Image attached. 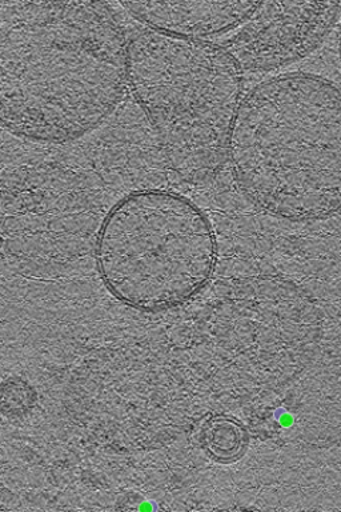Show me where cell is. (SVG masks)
<instances>
[{"mask_svg": "<svg viewBox=\"0 0 341 512\" xmlns=\"http://www.w3.org/2000/svg\"><path fill=\"white\" fill-rule=\"evenodd\" d=\"M126 32L106 2L0 0V118L35 143L90 134L127 90Z\"/></svg>", "mask_w": 341, "mask_h": 512, "instance_id": "1", "label": "cell"}, {"mask_svg": "<svg viewBox=\"0 0 341 512\" xmlns=\"http://www.w3.org/2000/svg\"><path fill=\"white\" fill-rule=\"evenodd\" d=\"M240 191L291 222L341 212V87L322 75L287 72L252 87L228 146Z\"/></svg>", "mask_w": 341, "mask_h": 512, "instance_id": "2", "label": "cell"}, {"mask_svg": "<svg viewBox=\"0 0 341 512\" xmlns=\"http://www.w3.org/2000/svg\"><path fill=\"white\" fill-rule=\"evenodd\" d=\"M243 75L226 48L210 40L148 28L128 42V90L182 182H208L226 163Z\"/></svg>", "mask_w": 341, "mask_h": 512, "instance_id": "3", "label": "cell"}, {"mask_svg": "<svg viewBox=\"0 0 341 512\" xmlns=\"http://www.w3.org/2000/svg\"><path fill=\"white\" fill-rule=\"evenodd\" d=\"M100 279L124 306L171 310L198 295L214 275L218 246L200 207L175 191L122 196L96 236Z\"/></svg>", "mask_w": 341, "mask_h": 512, "instance_id": "4", "label": "cell"}, {"mask_svg": "<svg viewBox=\"0 0 341 512\" xmlns=\"http://www.w3.org/2000/svg\"><path fill=\"white\" fill-rule=\"evenodd\" d=\"M339 2H259L224 42L243 72H271L318 50L340 18Z\"/></svg>", "mask_w": 341, "mask_h": 512, "instance_id": "5", "label": "cell"}, {"mask_svg": "<svg viewBox=\"0 0 341 512\" xmlns=\"http://www.w3.org/2000/svg\"><path fill=\"white\" fill-rule=\"evenodd\" d=\"M259 2H122L138 22L150 30L206 39L236 30L250 18Z\"/></svg>", "mask_w": 341, "mask_h": 512, "instance_id": "6", "label": "cell"}, {"mask_svg": "<svg viewBox=\"0 0 341 512\" xmlns=\"http://www.w3.org/2000/svg\"><path fill=\"white\" fill-rule=\"evenodd\" d=\"M198 440L203 450L220 463H232L242 458L248 447V432L231 416L216 415L204 420Z\"/></svg>", "mask_w": 341, "mask_h": 512, "instance_id": "7", "label": "cell"}, {"mask_svg": "<svg viewBox=\"0 0 341 512\" xmlns=\"http://www.w3.org/2000/svg\"><path fill=\"white\" fill-rule=\"evenodd\" d=\"M340 59H341V31H340Z\"/></svg>", "mask_w": 341, "mask_h": 512, "instance_id": "8", "label": "cell"}]
</instances>
